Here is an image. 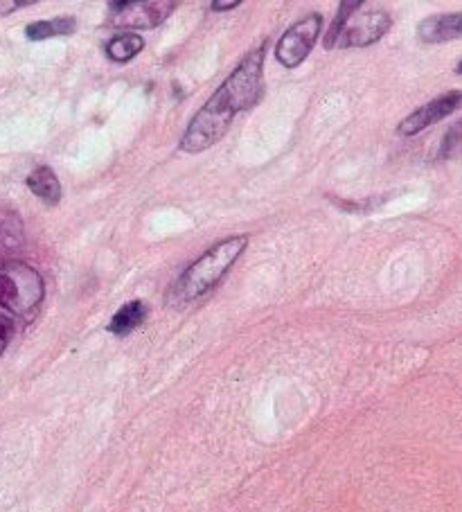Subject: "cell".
I'll list each match as a JSON object with an SVG mask.
<instances>
[{
  "label": "cell",
  "mask_w": 462,
  "mask_h": 512,
  "mask_svg": "<svg viewBox=\"0 0 462 512\" xmlns=\"http://www.w3.org/2000/svg\"><path fill=\"white\" fill-rule=\"evenodd\" d=\"M264 93V48H255L253 52L239 61L224 84L215 95L203 104V109L194 116V120L185 129L181 138V149L188 154H199L203 149L217 145L226 131L233 125L237 113L248 111L260 102Z\"/></svg>",
  "instance_id": "cell-1"
},
{
  "label": "cell",
  "mask_w": 462,
  "mask_h": 512,
  "mask_svg": "<svg viewBox=\"0 0 462 512\" xmlns=\"http://www.w3.org/2000/svg\"><path fill=\"white\" fill-rule=\"evenodd\" d=\"M174 10L172 0H124L111 3L109 23L118 30H154Z\"/></svg>",
  "instance_id": "cell-5"
},
{
  "label": "cell",
  "mask_w": 462,
  "mask_h": 512,
  "mask_svg": "<svg viewBox=\"0 0 462 512\" xmlns=\"http://www.w3.org/2000/svg\"><path fill=\"white\" fill-rule=\"evenodd\" d=\"M237 5H239L237 0H230V3H212L210 7H212V10H215V12H226V10H235Z\"/></svg>",
  "instance_id": "cell-16"
},
{
  "label": "cell",
  "mask_w": 462,
  "mask_h": 512,
  "mask_svg": "<svg viewBox=\"0 0 462 512\" xmlns=\"http://www.w3.org/2000/svg\"><path fill=\"white\" fill-rule=\"evenodd\" d=\"M46 287L37 269L23 262H0V307L16 316H32Z\"/></svg>",
  "instance_id": "cell-4"
},
{
  "label": "cell",
  "mask_w": 462,
  "mask_h": 512,
  "mask_svg": "<svg viewBox=\"0 0 462 512\" xmlns=\"http://www.w3.org/2000/svg\"><path fill=\"white\" fill-rule=\"evenodd\" d=\"M456 70H458V73H460V75H462V61H460V64H458V66H456Z\"/></svg>",
  "instance_id": "cell-17"
},
{
  "label": "cell",
  "mask_w": 462,
  "mask_h": 512,
  "mask_svg": "<svg viewBox=\"0 0 462 512\" xmlns=\"http://www.w3.org/2000/svg\"><path fill=\"white\" fill-rule=\"evenodd\" d=\"M28 5H32L30 0H7V3H0V14H10V12H14V10H21V7H28Z\"/></svg>",
  "instance_id": "cell-15"
},
{
  "label": "cell",
  "mask_w": 462,
  "mask_h": 512,
  "mask_svg": "<svg viewBox=\"0 0 462 512\" xmlns=\"http://www.w3.org/2000/svg\"><path fill=\"white\" fill-rule=\"evenodd\" d=\"M323 30V16L309 14L305 19L293 23L291 28L282 34V39L275 46V59L280 61L284 68H296L309 57L314 43L321 37Z\"/></svg>",
  "instance_id": "cell-6"
},
{
  "label": "cell",
  "mask_w": 462,
  "mask_h": 512,
  "mask_svg": "<svg viewBox=\"0 0 462 512\" xmlns=\"http://www.w3.org/2000/svg\"><path fill=\"white\" fill-rule=\"evenodd\" d=\"M393 19L381 7H372L361 0H350L339 7V14L325 34V48H366L377 43L390 30Z\"/></svg>",
  "instance_id": "cell-3"
},
{
  "label": "cell",
  "mask_w": 462,
  "mask_h": 512,
  "mask_svg": "<svg viewBox=\"0 0 462 512\" xmlns=\"http://www.w3.org/2000/svg\"><path fill=\"white\" fill-rule=\"evenodd\" d=\"M147 316V305L142 300H131L124 307H120L118 312L113 314V319L109 323V332L118 334V337H127L138 325L145 321Z\"/></svg>",
  "instance_id": "cell-10"
},
{
  "label": "cell",
  "mask_w": 462,
  "mask_h": 512,
  "mask_svg": "<svg viewBox=\"0 0 462 512\" xmlns=\"http://www.w3.org/2000/svg\"><path fill=\"white\" fill-rule=\"evenodd\" d=\"M248 246L246 235L228 237V240L219 242L201 255L197 262H192L183 276L174 282L170 300L176 305L194 303L208 294V291L217 285V282L233 269L239 255L244 253Z\"/></svg>",
  "instance_id": "cell-2"
},
{
  "label": "cell",
  "mask_w": 462,
  "mask_h": 512,
  "mask_svg": "<svg viewBox=\"0 0 462 512\" xmlns=\"http://www.w3.org/2000/svg\"><path fill=\"white\" fill-rule=\"evenodd\" d=\"M440 158H456L462 156V122L458 125H453L447 134L442 138V145H440Z\"/></svg>",
  "instance_id": "cell-13"
},
{
  "label": "cell",
  "mask_w": 462,
  "mask_h": 512,
  "mask_svg": "<svg viewBox=\"0 0 462 512\" xmlns=\"http://www.w3.org/2000/svg\"><path fill=\"white\" fill-rule=\"evenodd\" d=\"M12 337H14V321L7 314L0 312V355H3L5 348L10 346Z\"/></svg>",
  "instance_id": "cell-14"
},
{
  "label": "cell",
  "mask_w": 462,
  "mask_h": 512,
  "mask_svg": "<svg viewBox=\"0 0 462 512\" xmlns=\"http://www.w3.org/2000/svg\"><path fill=\"white\" fill-rule=\"evenodd\" d=\"M145 48V39L136 32H122L106 43V57L115 64H127L133 57H138Z\"/></svg>",
  "instance_id": "cell-11"
},
{
  "label": "cell",
  "mask_w": 462,
  "mask_h": 512,
  "mask_svg": "<svg viewBox=\"0 0 462 512\" xmlns=\"http://www.w3.org/2000/svg\"><path fill=\"white\" fill-rule=\"evenodd\" d=\"M28 188L37 194L41 201H46L48 206H57L61 201V183L57 179V174L50 170V167L41 165L28 176Z\"/></svg>",
  "instance_id": "cell-9"
},
{
  "label": "cell",
  "mask_w": 462,
  "mask_h": 512,
  "mask_svg": "<svg viewBox=\"0 0 462 512\" xmlns=\"http://www.w3.org/2000/svg\"><path fill=\"white\" fill-rule=\"evenodd\" d=\"M460 107H462V91L440 95V97H435V100H431L429 104H424V107L413 111L408 118H404L402 125L397 127V131L402 136H415V134H420V131H424L426 127L440 122L442 118L451 116V113Z\"/></svg>",
  "instance_id": "cell-7"
},
{
  "label": "cell",
  "mask_w": 462,
  "mask_h": 512,
  "mask_svg": "<svg viewBox=\"0 0 462 512\" xmlns=\"http://www.w3.org/2000/svg\"><path fill=\"white\" fill-rule=\"evenodd\" d=\"M77 28V21L73 16H61V19H52V21H37L30 23L28 34L30 41H46V39H55V37H66V34H73Z\"/></svg>",
  "instance_id": "cell-12"
},
{
  "label": "cell",
  "mask_w": 462,
  "mask_h": 512,
  "mask_svg": "<svg viewBox=\"0 0 462 512\" xmlns=\"http://www.w3.org/2000/svg\"><path fill=\"white\" fill-rule=\"evenodd\" d=\"M462 37V12L460 14H438L424 19L417 25V39L422 43H442Z\"/></svg>",
  "instance_id": "cell-8"
}]
</instances>
